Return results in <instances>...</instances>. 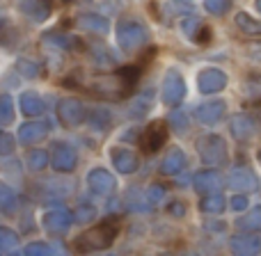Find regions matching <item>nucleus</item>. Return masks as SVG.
I'll list each match as a JSON object with an SVG mask.
<instances>
[{"instance_id": "obj_1", "label": "nucleus", "mask_w": 261, "mask_h": 256, "mask_svg": "<svg viewBox=\"0 0 261 256\" xmlns=\"http://www.w3.org/2000/svg\"><path fill=\"white\" fill-rule=\"evenodd\" d=\"M167 135H170L167 133V124L163 119H156V122H151L144 128L142 137H140V147H142L144 153H156L167 142Z\"/></svg>"}]
</instances>
